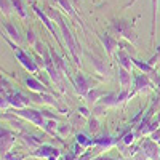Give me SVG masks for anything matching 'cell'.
<instances>
[{
	"mask_svg": "<svg viewBox=\"0 0 160 160\" xmlns=\"http://www.w3.org/2000/svg\"><path fill=\"white\" fill-rule=\"evenodd\" d=\"M154 88V83L151 82V78L149 75H146V74H139L135 77V90H133L131 93V96L133 95H136V93H144V91H149Z\"/></svg>",
	"mask_w": 160,
	"mask_h": 160,
	"instance_id": "30bf717a",
	"label": "cell"
},
{
	"mask_svg": "<svg viewBox=\"0 0 160 160\" xmlns=\"http://www.w3.org/2000/svg\"><path fill=\"white\" fill-rule=\"evenodd\" d=\"M15 141H16L15 133L2 125V130H0V151H2V155H5L11 151Z\"/></svg>",
	"mask_w": 160,
	"mask_h": 160,
	"instance_id": "52a82bcc",
	"label": "cell"
},
{
	"mask_svg": "<svg viewBox=\"0 0 160 160\" xmlns=\"http://www.w3.org/2000/svg\"><path fill=\"white\" fill-rule=\"evenodd\" d=\"M111 26L112 29L115 31V34L118 37H123L125 40H128V42H131L133 45L136 43L138 40V35H136V31H135V26H133V22L127 21V19H112L111 21Z\"/></svg>",
	"mask_w": 160,
	"mask_h": 160,
	"instance_id": "3957f363",
	"label": "cell"
},
{
	"mask_svg": "<svg viewBox=\"0 0 160 160\" xmlns=\"http://www.w3.org/2000/svg\"><path fill=\"white\" fill-rule=\"evenodd\" d=\"M32 10H34V13H35V15L40 18V21H42L43 24H45V28L50 31V34L53 35V37H55V40H56V42H58V45L59 47H62V43H61V40H59V35H58V32H56V29H55V26H53V22H51V19L47 16V13L42 10V8H40V7H37V5H32Z\"/></svg>",
	"mask_w": 160,
	"mask_h": 160,
	"instance_id": "ba28073f",
	"label": "cell"
},
{
	"mask_svg": "<svg viewBox=\"0 0 160 160\" xmlns=\"http://www.w3.org/2000/svg\"><path fill=\"white\" fill-rule=\"evenodd\" d=\"M56 2H58V5L66 11V13H68V15L69 16H72L80 26H82V29L83 31H87V28H85V24H83V21L82 19H80V16L77 15V13H75V10H74V7H72V2H71V0H56Z\"/></svg>",
	"mask_w": 160,
	"mask_h": 160,
	"instance_id": "5bb4252c",
	"label": "cell"
},
{
	"mask_svg": "<svg viewBox=\"0 0 160 160\" xmlns=\"http://www.w3.org/2000/svg\"><path fill=\"white\" fill-rule=\"evenodd\" d=\"M26 85L28 88L34 93H50V90L47 88V85H43L42 82H38L34 77H26Z\"/></svg>",
	"mask_w": 160,
	"mask_h": 160,
	"instance_id": "ac0fdd59",
	"label": "cell"
},
{
	"mask_svg": "<svg viewBox=\"0 0 160 160\" xmlns=\"http://www.w3.org/2000/svg\"><path fill=\"white\" fill-rule=\"evenodd\" d=\"M117 62L120 68H125L127 71H131V55H128V53L125 50H118L117 53Z\"/></svg>",
	"mask_w": 160,
	"mask_h": 160,
	"instance_id": "ffe728a7",
	"label": "cell"
},
{
	"mask_svg": "<svg viewBox=\"0 0 160 160\" xmlns=\"http://www.w3.org/2000/svg\"><path fill=\"white\" fill-rule=\"evenodd\" d=\"M32 157H37V158H48V160H58L59 155H61V151L58 148H53L50 144H42L40 148H37L35 151L31 152Z\"/></svg>",
	"mask_w": 160,
	"mask_h": 160,
	"instance_id": "5b68a950",
	"label": "cell"
},
{
	"mask_svg": "<svg viewBox=\"0 0 160 160\" xmlns=\"http://www.w3.org/2000/svg\"><path fill=\"white\" fill-rule=\"evenodd\" d=\"M11 3H13V8H15L16 15L21 19H28V10H26V5L22 0H11Z\"/></svg>",
	"mask_w": 160,
	"mask_h": 160,
	"instance_id": "603a6c76",
	"label": "cell"
},
{
	"mask_svg": "<svg viewBox=\"0 0 160 160\" xmlns=\"http://www.w3.org/2000/svg\"><path fill=\"white\" fill-rule=\"evenodd\" d=\"M71 125H68V123H61V125H58V135L61 136V138H66L71 133Z\"/></svg>",
	"mask_w": 160,
	"mask_h": 160,
	"instance_id": "f546056e",
	"label": "cell"
},
{
	"mask_svg": "<svg viewBox=\"0 0 160 160\" xmlns=\"http://www.w3.org/2000/svg\"><path fill=\"white\" fill-rule=\"evenodd\" d=\"M118 83L122 90H130L131 88V71H127L125 68L118 66Z\"/></svg>",
	"mask_w": 160,
	"mask_h": 160,
	"instance_id": "e0dca14e",
	"label": "cell"
},
{
	"mask_svg": "<svg viewBox=\"0 0 160 160\" xmlns=\"http://www.w3.org/2000/svg\"><path fill=\"white\" fill-rule=\"evenodd\" d=\"M98 37H99V40H101L102 47L106 48V53H108L109 56H114L115 50H118V42H117L112 35H109V34H99Z\"/></svg>",
	"mask_w": 160,
	"mask_h": 160,
	"instance_id": "7c38bea8",
	"label": "cell"
},
{
	"mask_svg": "<svg viewBox=\"0 0 160 160\" xmlns=\"http://www.w3.org/2000/svg\"><path fill=\"white\" fill-rule=\"evenodd\" d=\"M50 16H51V18H55V19L58 21V26H59L61 35H62V38H64L66 48L69 50V53H71V56H72L74 62H75V64L78 66V68H80V66H82V59H80V56H82V47H80V43L77 42L75 35L71 32L69 26L66 24L64 18L59 15V13H58L55 8H50Z\"/></svg>",
	"mask_w": 160,
	"mask_h": 160,
	"instance_id": "6da1fadb",
	"label": "cell"
},
{
	"mask_svg": "<svg viewBox=\"0 0 160 160\" xmlns=\"http://www.w3.org/2000/svg\"><path fill=\"white\" fill-rule=\"evenodd\" d=\"M48 135H51V136H55V133H58V125L55 123V120H48L47 122V125H45V128H43Z\"/></svg>",
	"mask_w": 160,
	"mask_h": 160,
	"instance_id": "f1b7e54d",
	"label": "cell"
},
{
	"mask_svg": "<svg viewBox=\"0 0 160 160\" xmlns=\"http://www.w3.org/2000/svg\"><path fill=\"white\" fill-rule=\"evenodd\" d=\"M19 160H26V158H19Z\"/></svg>",
	"mask_w": 160,
	"mask_h": 160,
	"instance_id": "74e56055",
	"label": "cell"
},
{
	"mask_svg": "<svg viewBox=\"0 0 160 160\" xmlns=\"http://www.w3.org/2000/svg\"><path fill=\"white\" fill-rule=\"evenodd\" d=\"M152 5V26H151V42L152 45L155 43V28H157V7H158V0H151Z\"/></svg>",
	"mask_w": 160,
	"mask_h": 160,
	"instance_id": "7402d4cb",
	"label": "cell"
},
{
	"mask_svg": "<svg viewBox=\"0 0 160 160\" xmlns=\"http://www.w3.org/2000/svg\"><path fill=\"white\" fill-rule=\"evenodd\" d=\"M135 133H127V135L122 138V144L123 146H131L133 144V141H135Z\"/></svg>",
	"mask_w": 160,
	"mask_h": 160,
	"instance_id": "4dcf8cb0",
	"label": "cell"
},
{
	"mask_svg": "<svg viewBox=\"0 0 160 160\" xmlns=\"http://www.w3.org/2000/svg\"><path fill=\"white\" fill-rule=\"evenodd\" d=\"M152 139L160 146V130H157V131H154V133H152Z\"/></svg>",
	"mask_w": 160,
	"mask_h": 160,
	"instance_id": "836d02e7",
	"label": "cell"
},
{
	"mask_svg": "<svg viewBox=\"0 0 160 160\" xmlns=\"http://www.w3.org/2000/svg\"><path fill=\"white\" fill-rule=\"evenodd\" d=\"M78 114H82L83 117H90V111L87 108H78Z\"/></svg>",
	"mask_w": 160,
	"mask_h": 160,
	"instance_id": "e575fe53",
	"label": "cell"
},
{
	"mask_svg": "<svg viewBox=\"0 0 160 160\" xmlns=\"http://www.w3.org/2000/svg\"><path fill=\"white\" fill-rule=\"evenodd\" d=\"M104 96V93L101 91V90H98V88H93V90H90L88 91V95H87V101H88V104H96L98 102V99L99 98H102Z\"/></svg>",
	"mask_w": 160,
	"mask_h": 160,
	"instance_id": "cb8c5ba5",
	"label": "cell"
},
{
	"mask_svg": "<svg viewBox=\"0 0 160 160\" xmlns=\"http://www.w3.org/2000/svg\"><path fill=\"white\" fill-rule=\"evenodd\" d=\"M31 102L29 96H26L22 95L21 91H13L10 93V106L11 108H15V109H24V108H28Z\"/></svg>",
	"mask_w": 160,
	"mask_h": 160,
	"instance_id": "8fae6325",
	"label": "cell"
},
{
	"mask_svg": "<svg viewBox=\"0 0 160 160\" xmlns=\"http://www.w3.org/2000/svg\"><path fill=\"white\" fill-rule=\"evenodd\" d=\"M16 115L26 118V120H29V122H32L35 127L38 128H45L47 125V120H45V114L42 111H37V109H28V108H24V109H16L15 112Z\"/></svg>",
	"mask_w": 160,
	"mask_h": 160,
	"instance_id": "277c9868",
	"label": "cell"
},
{
	"mask_svg": "<svg viewBox=\"0 0 160 160\" xmlns=\"http://www.w3.org/2000/svg\"><path fill=\"white\" fill-rule=\"evenodd\" d=\"M141 151L148 155L151 160H160V146L151 138L144 139L142 144H141Z\"/></svg>",
	"mask_w": 160,
	"mask_h": 160,
	"instance_id": "9c48e42d",
	"label": "cell"
},
{
	"mask_svg": "<svg viewBox=\"0 0 160 160\" xmlns=\"http://www.w3.org/2000/svg\"><path fill=\"white\" fill-rule=\"evenodd\" d=\"M75 141H77V144L82 146L83 149H87V148H90V146H93V139H91V138H88L87 135H83V133H77Z\"/></svg>",
	"mask_w": 160,
	"mask_h": 160,
	"instance_id": "d4e9b609",
	"label": "cell"
},
{
	"mask_svg": "<svg viewBox=\"0 0 160 160\" xmlns=\"http://www.w3.org/2000/svg\"><path fill=\"white\" fill-rule=\"evenodd\" d=\"M3 38L8 42V45L13 48L16 59L19 61V64L22 66V68H24L26 71H29V72H32V74H37V72L40 71V66L37 64V61H34V59L29 56V53H26L22 48H19L18 45H15V42H13V40H11L7 34H3Z\"/></svg>",
	"mask_w": 160,
	"mask_h": 160,
	"instance_id": "7a4b0ae2",
	"label": "cell"
},
{
	"mask_svg": "<svg viewBox=\"0 0 160 160\" xmlns=\"http://www.w3.org/2000/svg\"><path fill=\"white\" fill-rule=\"evenodd\" d=\"M87 56L91 59L93 68H95V71H96L99 75H102V77L109 75V69H108V66H106V64L102 62V59H101L99 56H96V55H91V53H87Z\"/></svg>",
	"mask_w": 160,
	"mask_h": 160,
	"instance_id": "9a60e30c",
	"label": "cell"
},
{
	"mask_svg": "<svg viewBox=\"0 0 160 160\" xmlns=\"http://www.w3.org/2000/svg\"><path fill=\"white\" fill-rule=\"evenodd\" d=\"M21 157H18V155H13L11 154V151L8 152V154H5V155H2V160H19Z\"/></svg>",
	"mask_w": 160,
	"mask_h": 160,
	"instance_id": "d6a6232c",
	"label": "cell"
},
{
	"mask_svg": "<svg viewBox=\"0 0 160 160\" xmlns=\"http://www.w3.org/2000/svg\"><path fill=\"white\" fill-rule=\"evenodd\" d=\"M158 10H160V0H158Z\"/></svg>",
	"mask_w": 160,
	"mask_h": 160,
	"instance_id": "8d00e7d4",
	"label": "cell"
},
{
	"mask_svg": "<svg viewBox=\"0 0 160 160\" xmlns=\"http://www.w3.org/2000/svg\"><path fill=\"white\" fill-rule=\"evenodd\" d=\"M21 141L28 146L29 149H32V151H35L37 148H40L43 142H42V138L40 136H35V135H24L22 138H21Z\"/></svg>",
	"mask_w": 160,
	"mask_h": 160,
	"instance_id": "44dd1931",
	"label": "cell"
},
{
	"mask_svg": "<svg viewBox=\"0 0 160 160\" xmlns=\"http://www.w3.org/2000/svg\"><path fill=\"white\" fill-rule=\"evenodd\" d=\"M158 61H160V45L157 47V51H155V55H154V56H152V58H151V59H149L148 62H149L151 66H154V68H155Z\"/></svg>",
	"mask_w": 160,
	"mask_h": 160,
	"instance_id": "1f68e13d",
	"label": "cell"
},
{
	"mask_svg": "<svg viewBox=\"0 0 160 160\" xmlns=\"http://www.w3.org/2000/svg\"><path fill=\"white\" fill-rule=\"evenodd\" d=\"M0 8H2V15H3V16L11 15V11L15 10V8H13L11 0H0Z\"/></svg>",
	"mask_w": 160,
	"mask_h": 160,
	"instance_id": "484cf974",
	"label": "cell"
},
{
	"mask_svg": "<svg viewBox=\"0 0 160 160\" xmlns=\"http://www.w3.org/2000/svg\"><path fill=\"white\" fill-rule=\"evenodd\" d=\"M93 160H115L112 157H106V155H101V157H96V158H93Z\"/></svg>",
	"mask_w": 160,
	"mask_h": 160,
	"instance_id": "d590c367",
	"label": "cell"
},
{
	"mask_svg": "<svg viewBox=\"0 0 160 160\" xmlns=\"http://www.w3.org/2000/svg\"><path fill=\"white\" fill-rule=\"evenodd\" d=\"M88 130L91 133H98L99 131V122H98V118L95 115L88 118Z\"/></svg>",
	"mask_w": 160,
	"mask_h": 160,
	"instance_id": "83f0119b",
	"label": "cell"
},
{
	"mask_svg": "<svg viewBox=\"0 0 160 160\" xmlns=\"http://www.w3.org/2000/svg\"><path fill=\"white\" fill-rule=\"evenodd\" d=\"M26 42H28V43H29V47H32V48L37 45L38 40H37V35L34 34V31H31V29L26 31Z\"/></svg>",
	"mask_w": 160,
	"mask_h": 160,
	"instance_id": "4316f807",
	"label": "cell"
},
{
	"mask_svg": "<svg viewBox=\"0 0 160 160\" xmlns=\"http://www.w3.org/2000/svg\"><path fill=\"white\" fill-rule=\"evenodd\" d=\"M2 28L5 29V34L15 42L16 45H19L21 42H22V37H21V32H19V29L16 28L15 24H11V22H8V21H3L2 19Z\"/></svg>",
	"mask_w": 160,
	"mask_h": 160,
	"instance_id": "4fadbf2b",
	"label": "cell"
},
{
	"mask_svg": "<svg viewBox=\"0 0 160 160\" xmlns=\"http://www.w3.org/2000/svg\"><path fill=\"white\" fill-rule=\"evenodd\" d=\"M72 85H74V88H75V91H77V95H80V96H83V98H87V95H88V91L91 90V83H90V80L82 74V72H75V75L72 77Z\"/></svg>",
	"mask_w": 160,
	"mask_h": 160,
	"instance_id": "8992f818",
	"label": "cell"
},
{
	"mask_svg": "<svg viewBox=\"0 0 160 160\" xmlns=\"http://www.w3.org/2000/svg\"><path fill=\"white\" fill-rule=\"evenodd\" d=\"M115 144H117V139L109 136V135L93 139V146H98V148H101V149H111L112 146H115Z\"/></svg>",
	"mask_w": 160,
	"mask_h": 160,
	"instance_id": "d6986e66",
	"label": "cell"
},
{
	"mask_svg": "<svg viewBox=\"0 0 160 160\" xmlns=\"http://www.w3.org/2000/svg\"><path fill=\"white\" fill-rule=\"evenodd\" d=\"M50 53H51V58H53V62H55V66H56V68H58L64 75L69 77V66L64 62V58L58 55V53L55 51V48H50ZM69 78H71V82H72V77H69Z\"/></svg>",
	"mask_w": 160,
	"mask_h": 160,
	"instance_id": "2e32d148",
	"label": "cell"
}]
</instances>
